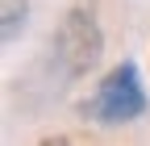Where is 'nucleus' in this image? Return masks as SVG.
I'll list each match as a JSON object with an SVG mask.
<instances>
[{"label":"nucleus","mask_w":150,"mask_h":146,"mask_svg":"<svg viewBox=\"0 0 150 146\" xmlns=\"http://www.w3.org/2000/svg\"><path fill=\"white\" fill-rule=\"evenodd\" d=\"M146 108H150V100H146V88L138 79V67L121 63L100 79L96 96L83 100L79 113L96 125H134L138 117H146Z\"/></svg>","instance_id":"f257e3e1"},{"label":"nucleus","mask_w":150,"mask_h":146,"mask_svg":"<svg viewBox=\"0 0 150 146\" xmlns=\"http://www.w3.org/2000/svg\"><path fill=\"white\" fill-rule=\"evenodd\" d=\"M54 50H59L63 71L71 79H79L92 67H100V59H104V33L96 25V13L83 9V4L67 9L63 25H59V38H54Z\"/></svg>","instance_id":"f03ea898"},{"label":"nucleus","mask_w":150,"mask_h":146,"mask_svg":"<svg viewBox=\"0 0 150 146\" xmlns=\"http://www.w3.org/2000/svg\"><path fill=\"white\" fill-rule=\"evenodd\" d=\"M29 25V0H0V42L13 46Z\"/></svg>","instance_id":"7ed1b4c3"}]
</instances>
